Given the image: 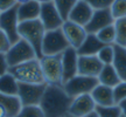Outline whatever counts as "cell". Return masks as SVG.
Wrapping results in <instances>:
<instances>
[{
    "label": "cell",
    "mask_w": 126,
    "mask_h": 117,
    "mask_svg": "<svg viewBox=\"0 0 126 117\" xmlns=\"http://www.w3.org/2000/svg\"><path fill=\"white\" fill-rule=\"evenodd\" d=\"M92 14H94V9L85 1L78 0L77 4L75 5V7L72 8V11L69 14L68 20L79 25L82 27H85L92 18Z\"/></svg>",
    "instance_id": "cell-16"
},
{
    "label": "cell",
    "mask_w": 126,
    "mask_h": 117,
    "mask_svg": "<svg viewBox=\"0 0 126 117\" xmlns=\"http://www.w3.org/2000/svg\"><path fill=\"white\" fill-rule=\"evenodd\" d=\"M46 88H47V83H43V84L19 83L18 97L21 102V105L22 107L40 105Z\"/></svg>",
    "instance_id": "cell-9"
},
{
    "label": "cell",
    "mask_w": 126,
    "mask_h": 117,
    "mask_svg": "<svg viewBox=\"0 0 126 117\" xmlns=\"http://www.w3.org/2000/svg\"><path fill=\"white\" fill-rule=\"evenodd\" d=\"M97 58H99V61L103 63L104 66H106V64H112L113 58H114V47H113V45L104 46L103 48L98 52Z\"/></svg>",
    "instance_id": "cell-27"
},
{
    "label": "cell",
    "mask_w": 126,
    "mask_h": 117,
    "mask_svg": "<svg viewBox=\"0 0 126 117\" xmlns=\"http://www.w3.org/2000/svg\"><path fill=\"white\" fill-rule=\"evenodd\" d=\"M99 84L97 77L83 76V75H76L63 84V89L65 90L71 98H75L77 96L85 94H91L92 90Z\"/></svg>",
    "instance_id": "cell-5"
},
{
    "label": "cell",
    "mask_w": 126,
    "mask_h": 117,
    "mask_svg": "<svg viewBox=\"0 0 126 117\" xmlns=\"http://www.w3.org/2000/svg\"><path fill=\"white\" fill-rule=\"evenodd\" d=\"M41 4L35 0H29L28 2L18 5V19L19 22L36 20L40 17Z\"/></svg>",
    "instance_id": "cell-18"
},
{
    "label": "cell",
    "mask_w": 126,
    "mask_h": 117,
    "mask_svg": "<svg viewBox=\"0 0 126 117\" xmlns=\"http://www.w3.org/2000/svg\"><path fill=\"white\" fill-rule=\"evenodd\" d=\"M16 0H0V13L6 12L8 9L16 6Z\"/></svg>",
    "instance_id": "cell-35"
},
{
    "label": "cell",
    "mask_w": 126,
    "mask_h": 117,
    "mask_svg": "<svg viewBox=\"0 0 126 117\" xmlns=\"http://www.w3.org/2000/svg\"><path fill=\"white\" fill-rule=\"evenodd\" d=\"M103 66L104 64L99 61L97 55H91V56L78 55V75L97 77Z\"/></svg>",
    "instance_id": "cell-15"
},
{
    "label": "cell",
    "mask_w": 126,
    "mask_h": 117,
    "mask_svg": "<svg viewBox=\"0 0 126 117\" xmlns=\"http://www.w3.org/2000/svg\"><path fill=\"white\" fill-rule=\"evenodd\" d=\"M9 47H11V42H9L8 38L6 36L4 32L0 29V53L6 54L8 52Z\"/></svg>",
    "instance_id": "cell-33"
},
{
    "label": "cell",
    "mask_w": 126,
    "mask_h": 117,
    "mask_svg": "<svg viewBox=\"0 0 126 117\" xmlns=\"http://www.w3.org/2000/svg\"><path fill=\"white\" fill-rule=\"evenodd\" d=\"M96 36L104 45H114L116 43V29L114 25H110L96 33Z\"/></svg>",
    "instance_id": "cell-25"
},
{
    "label": "cell",
    "mask_w": 126,
    "mask_h": 117,
    "mask_svg": "<svg viewBox=\"0 0 126 117\" xmlns=\"http://www.w3.org/2000/svg\"><path fill=\"white\" fill-rule=\"evenodd\" d=\"M78 75V54L77 50L69 47L62 53V81L63 84Z\"/></svg>",
    "instance_id": "cell-11"
},
{
    "label": "cell",
    "mask_w": 126,
    "mask_h": 117,
    "mask_svg": "<svg viewBox=\"0 0 126 117\" xmlns=\"http://www.w3.org/2000/svg\"><path fill=\"white\" fill-rule=\"evenodd\" d=\"M110 11L114 20L126 18V0H113Z\"/></svg>",
    "instance_id": "cell-28"
},
{
    "label": "cell",
    "mask_w": 126,
    "mask_h": 117,
    "mask_svg": "<svg viewBox=\"0 0 126 117\" xmlns=\"http://www.w3.org/2000/svg\"><path fill=\"white\" fill-rule=\"evenodd\" d=\"M19 82L9 73L0 76V94L18 96Z\"/></svg>",
    "instance_id": "cell-23"
},
{
    "label": "cell",
    "mask_w": 126,
    "mask_h": 117,
    "mask_svg": "<svg viewBox=\"0 0 126 117\" xmlns=\"http://www.w3.org/2000/svg\"><path fill=\"white\" fill-rule=\"evenodd\" d=\"M16 117H46L43 111L39 105H31V107H22L21 111Z\"/></svg>",
    "instance_id": "cell-30"
},
{
    "label": "cell",
    "mask_w": 126,
    "mask_h": 117,
    "mask_svg": "<svg viewBox=\"0 0 126 117\" xmlns=\"http://www.w3.org/2000/svg\"><path fill=\"white\" fill-rule=\"evenodd\" d=\"M118 105H119V108H120V110H122L123 115L126 117V98L123 99V101H120V102L118 103Z\"/></svg>",
    "instance_id": "cell-36"
},
{
    "label": "cell",
    "mask_w": 126,
    "mask_h": 117,
    "mask_svg": "<svg viewBox=\"0 0 126 117\" xmlns=\"http://www.w3.org/2000/svg\"><path fill=\"white\" fill-rule=\"evenodd\" d=\"M77 1L78 0H54L53 2L59 11L61 18L64 21H67L69 18V14L72 11V8L75 7V5L77 4Z\"/></svg>",
    "instance_id": "cell-24"
},
{
    "label": "cell",
    "mask_w": 126,
    "mask_h": 117,
    "mask_svg": "<svg viewBox=\"0 0 126 117\" xmlns=\"http://www.w3.org/2000/svg\"><path fill=\"white\" fill-rule=\"evenodd\" d=\"M6 58H7V62H8L9 67H14V66L25 63L27 61L37 58L35 50L23 39H20L18 42H15L14 45L9 47L8 52L6 53Z\"/></svg>",
    "instance_id": "cell-7"
},
{
    "label": "cell",
    "mask_w": 126,
    "mask_h": 117,
    "mask_svg": "<svg viewBox=\"0 0 126 117\" xmlns=\"http://www.w3.org/2000/svg\"><path fill=\"white\" fill-rule=\"evenodd\" d=\"M8 69H9V66H8V62H7L6 54L0 53V76L7 74V73H8Z\"/></svg>",
    "instance_id": "cell-34"
},
{
    "label": "cell",
    "mask_w": 126,
    "mask_h": 117,
    "mask_svg": "<svg viewBox=\"0 0 126 117\" xmlns=\"http://www.w3.org/2000/svg\"><path fill=\"white\" fill-rule=\"evenodd\" d=\"M29 0H16V4L18 5H21V4H25V2H28Z\"/></svg>",
    "instance_id": "cell-40"
},
{
    "label": "cell",
    "mask_w": 126,
    "mask_h": 117,
    "mask_svg": "<svg viewBox=\"0 0 126 117\" xmlns=\"http://www.w3.org/2000/svg\"><path fill=\"white\" fill-rule=\"evenodd\" d=\"M94 110H96V103L91 94H85L72 98L71 105L69 109V115L75 117H84Z\"/></svg>",
    "instance_id": "cell-14"
},
{
    "label": "cell",
    "mask_w": 126,
    "mask_h": 117,
    "mask_svg": "<svg viewBox=\"0 0 126 117\" xmlns=\"http://www.w3.org/2000/svg\"><path fill=\"white\" fill-rule=\"evenodd\" d=\"M120 117H125V116H124V115H122V116H120Z\"/></svg>",
    "instance_id": "cell-42"
},
{
    "label": "cell",
    "mask_w": 126,
    "mask_h": 117,
    "mask_svg": "<svg viewBox=\"0 0 126 117\" xmlns=\"http://www.w3.org/2000/svg\"><path fill=\"white\" fill-rule=\"evenodd\" d=\"M41 70L47 84L63 86L62 81V54L43 55L39 58Z\"/></svg>",
    "instance_id": "cell-4"
},
{
    "label": "cell",
    "mask_w": 126,
    "mask_h": 117,
    "mask_svg": "<svg viewBox=\"0 0 126 117\" xmlns=\"http://www.w3.org/2000/svg\"><path fill=\"white\" fill-rule=\"evenodd\" d=\"M113 23H114V19L111 14L110 8L97 9V11H94L92 18L84 28L88 34H96L104 27L113 25Z\"/></svg>",
    "instance_id": "cell-13"
},
{
    "label": "cell",
    "mask_w": 126,
    "mask_h": 117,
    "mask_svg": "<svg viewBox=\"0 0 126 117\" xmlns=\"http://www.w3.org/2000/svg\"><path fill=\"white\" fill-rule=\"evenodd\" d=\"M45 34L46 29L39 19L19 23V35L33 47L37 58H41L43 56L42 55V41L45 38Z\"/></svg>",
    "instance_id": "cell-3"
},
{
    "label": "cell",
    "mask_w": 126,
    "mask_h": 117,
    "mask_svg": "<svg viewBox=\"0 0 126 117\" xmlns=\"http://www.w3.org/2000/svg\"><path fill=\"white\" fill-rule=\"evenodd\" d=\"M0 105L5 109L6 117H16L22 109L18 96H9L4 94H0Z\"/></svg>",
    "instance_id": "cell-21"
},
{
    "label": "cell",
    "mask_w": 126,
    "mask_h": 117,
    "mask_svg": "<svg viewBox=\"0 0 126 117\" xmlns=\"http://www.w3.org/2000/svg\"><path fill=\"white\" fill-rule=\"evenodd\" d=\"M70 45L61 28L46 32L42 41V55H57L62 54L69 48Z\"/></svg>",
    "instance_id": "cell-6"
},
{
    "label": "cell",
    "mask_w": 126,
    "mask_h": 117,
    "mask_svg": "<svg viewBox=\"0 0 126 117\" xmlns=\"http://www.w3.org/2000/svg\"><path fill=\"white\" fill-rule=\"evenodd\" d=\"M39 20H40L41 23L43 25L46 32L59 29V28L62 27L63 22H64V20L61 18L59 11L55 7V5L53 1L41 5Z\"/></svg>",
    "instance_id": "cell-10"
},
{
    "label": "cell",
    "mask_w": 126,
    "mask_h": 117,
    "mask_svg": "<svg viewBox=\"0 0 126 117\" xmlns=\"http://www.w3.org/2000/svg\"><path fill=\"white\" fill-rule=\"evenodd\" d=\"M104 43L97 39L96 34H88L84 42L81 45V47L77 49V54L79 56H91V55H97L98 52L103 48Z\"/></svg>",
    "instance_id": "cell-19"
},
{
    "label": "cell",
    "mask_w": 126,
    "mask_h": 117,
    "mask_svg": "<svg viewBox=\"0 0 126 117\" xmlns=\"http://www.w3.org/2000/svg\"><path fill=\"white\" fill-rule=\"evenodd\" d=\"M113 95H114L116 104H118L120 101L126 98V81H122L118 86L113 88Z\"/></svg>",
    "instance_id": "cell-31"
},
{
    "label": "cell",
    "mask_w": 126,
    "mask_h": 117,
    "mask_svg": "<svg viewBox=\"0 0 126 117\" xmlns=\"http://www.w3.org/2000/svg\"><path fill=\"white\" fill-rule=\"evenodd\" d=\"M8 73L19 83H28V84L46 83L39 58H34L18 66L9 67Z\"/></svg>",
    "instance_id": "cell-2"
},
{
    "label": "cell",
    "mask_w": 126,
    "mask_h": 117,
    "mask_svg": "<svg viewBox=\"0 0 126 117\" xmlns=\"http://www.w3.org/2000/svg\"><path fill=\"white\" fill-rule=\"evenodd\" d=\"M71 102L72 98L65 93L63 86L47 84L39 107L46 117H64L69 115Z\"/></svg>",
    "instance_id": "cell-1"
},
{
    "label": "cell",
    "mask_w": 126,
    "mask_h": 117,
    "mask_svg": "<svg viewBox=\"0 0 126 117\" xmlns=\"http://www.w3.org/2000/svg\"><path fill=\"white\" fill-rule=\"evenodd\" d=\"M0 117H6V111L1 105H0Z\"/></svg>",
    "instance_id": "cell-38"
},
{
    "label": "cell",
    "mask_w": 126,
    "mask_h": 117,
    "mask_svg": "<svg viewBox=\"0 0 126 117\" xmlns=\"http://www.w3.org/2000/svg\"><path fill=\"white\" fill-rule=\"evenodd\" d=\"M19 23L18 5L6 12L0 13V29L8 38L11 46L21 39L19 35Z\"/></svg>",
    "instance_id": "cell-8"
},
{
    "label": "cell",
    "mask_w": 126,
    "mask_h": 117,
    "mask_svg": "<svg viewBox=\"0 0 126 117\" xmlns=\"http://www.w3.org/2000/svg\"><path fill=\"white\" fill-rule=\"evenodd\" d=\"M64 117H75V116H71V115H67V116H64Z\"/></svg>",
    "instance_id": "cell-41"
},
{
    "label": "cell",
    "mask_w": 126,
    "mask_h": 117,
    "mask_svg": "<svg viewBox=\"0 0 126 117\" xmlns=\"http://www.w3.org/2000/svg\"><path fill=\"white\" fill-rule=\"evenodd\" d=\"M97 78H98L99 84L110 87V88H114V87L118 86L122 82L120 77L117 74V72L113 68L112 64L103 66V68H102V70L99 73V75L97 76Z\"/></svg>",
    "instance_id": "cell-20"
},
{
    "label": "cell",
    "mask_w": 126,
    "mask_h": 117,
    "mask_svg": "<svg viewBox=\"0 0 126 117\" xmlns=\"http://www.w3.org/2000/svg\"><path fill=\"white\" fill-rule=\"evenodd\" d=\"M96 113L99 117H120L123 115L122 110L118 104L111 107H98L96 105Z\"/></svg>",
    "instance_id": "cell-29"
},
{
    "label": "cell",
    "mask_w": 126,
    "mask_h": 117,
    "mask_svg": "<svg viewBox=\"0 0 126 117\" xmlns=\"http://www.w3.org/2000/svg\"><path fill=\"white\" fill-rule=\"evenodd\" d=\"M84 117H99L98 116V114L96 113V110L94 111H92V113H90V114H88L86 116H84Z\"/></svg>",
    "instance_id": "cell-37"
},
{
    "label": "cell",
    "mask_w": 126,
    "mask_h": 117,
    "mask_svg": "<svg viewBox=\"0 0 126 117\" xmlns=\"http://www.w3.org/2000/svg\"><path fill=\"white\" fill-rule=\"evenodd\" d=\"M114 29H116V43L126 48V18L114 20Z\"/></svg>",
    "instance_id": "cell-26"
},
{
    "label": "cell",
    "mask_w": 126,
    "mask_h": 117,
    "mask_svg": "<svg viewBox=\"0 0 126 117\" xmlns=\"http://www.w3.org/2000/svg\"><path fill=\"white\" fill-rule=\"evenodd\" d=\"M91 96H92L96 105H98V107H111V105L116 104L113 88H110V87L98 84L92 90Z\"/></svg>",
    "instance_id": "cell-17"
},
{
    "label": "cell",
    "mask_w": 126,
    "mask_h": 117,
    "mask_svg": "<svg viewBox=\"0 0 126 117\" xmlns=\"http://www.w3.org/2000/svg\"><path fill=\"white\" fill-rule=\"evenodd\" d=\"M83 1H85L94 11L110 8L113 2V0H83Z\"/></svg>",
    "instance_id": "cell-32"
},
{
    "label": "cell",
    "mask_w": 126,
    "mask_h": 117,
    "mask_svg": "<svg viewBox=\"0 0 126 117\" xmlns=\"http://www.w3.org/2000/svg\"><path fill=\"white\" fill-rule=\"evenodd\" d=\"M35 1H37L39 4H47V2H51V1H54V0H35Z\"/></svg>",
    "instance_id": "cell-39"
},
{
    "label": "cell",
    "mask_w": 126,
    "mask_h": 117,
    "mask_svg": "<svg viewBox=\"0 0 126 117\" xmlns=\"http://www.w3.org/2000/svg\"><path fill=\"white\" fill-rule=\"evenodd\" d=\"M114 47V58L112 66L116 69L122 81H126V48L118 45H113Z\"/></svg>",
    "instance_id": "cell-22"
},
{
    "label": "cell",
    "mask_w": 126,
    "mask_h": 117,
    "mask_svg": "<svg viewBox=\"0 0 126 117\" xmlns=\"http://www.w3.org/2000/svg\"><path fill=\"white\" fill-rule=\"evenodd\" d=\"M61 29H62L65 39L69 42L70 47L75 48L76 50L81 47V45L84 42L86 35H88L85 28L79 26V25H77L75 22H71L69 20L63 22Z\"/></svg>",
    "instance_id": "cell-12"
}]
</instances>
